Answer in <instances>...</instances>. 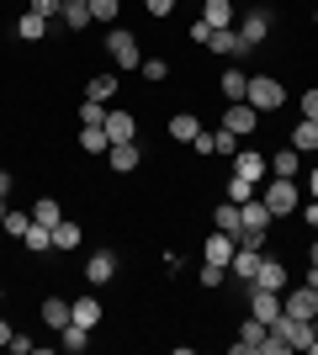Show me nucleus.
<instances>
[{
    "label": "nucleus",
    "mask_w": 318,
    "mask_h": 355,
    "mask_svg": "<svg viewBox=\"0 0 318 355\" xmlns=\"http://www.w3.org/2000/svg\"><path fill=\"white\" fill-rule=\"evenodd\" d=\"M207 37H212V27H207V21L197 16V21H191V43H202V48H207Z\"/></svg>",
    "instance_id": "43"
},
{
    "label": "nucleus",
    "mask_w": 318,
    "mask_h": 355,
    "mask_svg": "<svg viewBox=\"0 0 318 355\" xmlns=\"http://www.w3.org/2000/svg\"><path fill=\"white\" fill-rule=\"evenodd\" d=\"M308 266H318V239H313V250H308Z\"/></svg>",
    "instance_id": "48"
},
{
    "label": "nucleus",
    "mask_w": 318,
    "mask_h": 355,
    "mask_svg": "<svg viewBox=\"0 0 318 355\" xmlns=\"http://www.w3.org/2000/svg\"><path fill=\"white\" fill-rule=\"evenodd\" d=\"M106 154H112V170H117V175H133L138 159H143V154H138V144H112Z\"/></svg>",
    "instance_id": "21"
},
{
    "label": "nucleus",
    "mask_w": 318,
    "mask_h": 355,
    "mask_svg": "<svg viewBox=\"0 0 318 355\" xmlns=\"http://www.w3.org/2000/svg\"><path fill=\"white\" fill-rule=\"evenodd\" d=\"M233 148H239V133H228V128L212 133V154H233Z\"/></svg>",
    "instance_id": "38"
},
{
    "label": "nucleus",
    "mask_w": 318,
    "mask_h": 355,
    "mask_svg": "<svg viewBox=\"0 0 318 355\" xmlns=\"http://www.w3.org/2000/svg\"><path fill=\"white\" fill-rule=\"evenodd\" d=\"M197 133H202L197 112H175V117H170V138H175V144H191Z\"/></svg>",
    "instance_id": "23"
},
{
    "label": "nucleus",
    "mask_w": 318,
    "mask_h": 355,
    "mask_svg": "<svg viewBox=\"0 0 318 355\" xmlns=\"http://www.w3.org/2000/svg\"><path fill=\"white\" fill-rule=\"evenodd\" d=\"M112 96H117V74H91V80H85V101H112Z\"/></svg>",
    "instance_id": "22"
},
{
    "label": "nucleus",
    "mask_w": 318,
    "mask_h": 355,
    "mask_svg": "<svg viewBox=\"0 0 318 355\" xmlns=\"http://www.w3.org/2000/svg\"><path fill=\"white\" fill-rule=\"evenodd\" d=\"M223 128H228V133H239V138H249V133L260 128V112H255L249 101H228V112H223Z\"/></svg>",
    "instance_id": "5"
},
{
    "label": "nucleus",
    "mask_w": 318,
    "mask_h": 355,
    "mask_svg": "<svg viewBox=\"0 0 318 355\" xmlns=\"http://www.w3.org/2000/svg\"><path fill=\"white\" fill-rule=\"evenodd\" d=\"M21 244H27L32 254H53V228H43V223H32L27 234H21Z\"/></svg>",
    "instance_id": "28"
},
{
    "label": "nucleus",
    "mask_w": 318,
    "mask_h": 355,
    "mask_svg": "<svg viewBox=\"0 0 318 355\" xmlns=\"http://www.w3.org/2000/svg\"><path fill=\"white\" fill-rule=\"evenodd\" d=\"M233 250H239V239H233V234H218V228H212L207 244H202V260H212V266H228V260H233Z\"/></svg>",
    "instance_id": "9"
},
{
    "label": "nucleus",
    "mask_w": 318,
    "mask_h": 355,
    "mask_svg": "<svg viewBox=\"0 0 318 355\" xmlns=\"http://www.w3.org/2000/svg\"><path fill=\"white\" fill-rule=\"evenodd\" d=\"M276 313H281V292H271V286H260V282H249V318L271 324Z\"/></svg>",
    "instance_id": "6"
},
{
    "label": "nucleus",
    "mask_w": 318,
    "mask_h": 355,
    "mask_svg": "<svg viewBox=\"0 0 318 355\" xmlns=\"http://www.w3.org/2000/svg\"><path fill=\"white\" fill-rule=\"evenodd\" d=\"M69 318H75V308H69V297H48V302H43V324L53 329V334H59V329L69 324Z\"/></svg>",
    "instance_id": "20"
},
{
    "label": "nucleus",
    "mask_w": 318,
    "mask_h": 355,
    "mask_svg": "<svg viewBox=\"0 0 318 355\" xmlns=\"http://www.w3.org/2000/svg\"><path fill=\"white\" fill-rule=\"evenodd\" d=\"M228 282V266H212V260H202V286H223Z\"/></svg>",
    "instance_id": "40"
},
{
    "label": "nucleus",
    "mask_w": 318,
    "mask_h": 355,
    "mask_svg": "<svg viewBox=\"0 0 318 355\" xmlns=\"http://www.w3.org/2000/svg\"><path fill=\"white\" fill-rule=\"evenodd\" d=\"M0 228H6L11 239H21V234L32 228V218H27V212H6V218H0Z\"/></svg>",
    "instance_id": "37"
},
{
    "label": "nucleus",
    "mask_w": 318,
    "mask_h": 355,
    "mask_svg": "<svg viewBox=\"0 0 318 355\" xmlns=\"http://www.w3.org/2000/svg\"><path fill=\"white\" fill-rule=\"evenodd\" d=\"M106 148H112L106 128H80V154H106Z\"/></svg>",
    "instance_id": "32"
},
{
    "label": "nucleus",
    "mask_w": 318,
    "mask_h": 355,
    "mask_svg": "<svg viewBox=\"0 0 318 355\" xmlns=\"http://www.w3.org/2000/svg\"><path fill=\"white\" fill-rule=\"evenodd\" d=\"M106 53L117 59V69H138V64H143V53H138V37H133L127 27H112V32H106Z\"/></svg>",
    "instance_id": "2"
},
{
    "label": "nucleus",
    "mask_w": 318,
    "mask_h": 355,
    "mask_svg": "<svg viewBox=\"0 0 318 355\" xmlns=\"http://www.w3.org/2000/svg\"><path fill=\"white\" fill-rule=\"evenodd\" d=\"M112 276H117V254H112V250H101V254L85 260V282H91V286H106Z\"/></svg>",
    "instance_id": "10"
},
{
    "label": "nucleus",
    "mask_w": 318,
    "mask_h": 355,
    "mask_svg": "<svg viewBox=\"0 0 318 355\" xmlns=\"http://www.w3.org/2000/svg\"><path fill=\"white\" fill-rule=\"evenodd\" d=\"M281 313H287V318H308V324H313V313H318V292H313V286H292V292L281 297Z\"/></svg>",
    "instance_id": "7"
},
{
    "label": "nucleus",
    "mask_w": 318,
    "mask_h": 355,
    "mask_svg": "<svg viewBox=\"0 0 318 355\" xmlns=\"http://www.w3.org/2000/svg\"><path fill=\"white\" fill-rule=\"evenodd\" d=\"M69 308H75V324H85V329L101 324V302L96 297H69Z\"/></svg>",
    "instance_id": "27"
},
{
    "label": "nucleus",
    "mask_w": 318,
    "mask_h": 355,
    "mask_svg": "<svg viewBox=\"0 0 318 355\" xmlns=\"http://www.w3.org/2000/svg\"><path fill=\"white\" fill-rule=\"evenodd\" d=\"M207 48H212V53H228V59H244V53H249V48L239 43V27H218L207 37Z\"/></svg>",
    "instance_id": "12"
},
{
    "label": "nucleus",
    "mask_w": 318,
    "mask_h": 355,
    "mask_svg": "<svg viewBox=\"0 0 318 355\" xmlns=\"http://www.w3.org/2000/svg\"><path fill=\"white\" fill-rule=\"evenodd\" d=\"M32 223H43V228H53V223H64V207L53 202V196H37V202H32Z\"/></svg>",
    "instance_id": "29"
},
{
    "label": "nucleus",
    "mask_w": 318,
    "mask_h": 355,
    "mask_svg": "<svg viewBox=\"0 0 318 355\" xmlns=\"http://www.w3.org/2000/svg\"><path fill=\"white\" fill-rule=\"evenodd\" d=\"M75 244H80V223H69V218L53 223V254H59V250H75Z\"/></svg>",
    "instance_id": "33"
},
{
    "label": "nucleus",
    "mask_w": 318,
    "mask_h": 355,
    "mask_svg": "<svg viewBox=\"0 0 318 355\" xmlns=\"http://www.w3.org/2000/svg\"><path fill=\"white\" fill-rule=\"evenodd\" d=\"M138 74H143V80H154V85H159V80H165V74H170V64H165V59H143V64H138Z\"/></svg>",
    "instance_id": "39"
},
{
    "label": "nucleus",
    "mask_w": 318,
    "mask_h": 355,
    "mask_svg": "<svg viewBox=\"0 0 318 355\" xmlns=\"http://www.w3.org/2000/svg\"><path fill=\"white\" fill-rule=\"evenodd\" d=\"M143 11H149L154 21H165V16L175 11V0H143Z\"/></svg>",
    "instance_id": "41"
},
{
    "label": "nucleus",
    "mask_w": 318,
    "mask_h": 355,
    "mask_svg": "<svg viewBox=\"0 0 318 355\" xmlns=\"http://www.w3.org/2000/svg\"><path fill=\"white\" fill-rule=\"evenodd\" d=\"M244 101H249L260 117H265V112H276V106H287V85H281V80H271V74H249Z\"/></svg>",
    "instance_id": "1"
},
{
    "label": "nucleus",
    "mask_w": 318,
    "mask_h": 355,
    "mask_svg": "<svg viewBox=\"0 0 318 355\" xmlns=\"http://www.w3.org/2000/svg\"><path fill=\"white\" fill-rule=\"evenodd\" d=\"M260 202L271 207V218H287V212H297V186H292V180H281V175H276L271 186L260 191Z\"/></svg>",
    "instance_id": "4"
},
{
    "label": "nucleus",
    "mask_w": 318,
    "mask_h": 355,
    "mask_svg": "<svg viewBox=\"0 0 318 355\" xmlns=\"http://www.w3.org/2000/svg\"><path fill=\"white\" fill-rule=\"evenodd\" d=\"M233 16H239V11H233V0H207V6H202V21H207L212 32H218V27H233Z\"/></svg>",
    "instance_id": "19"
},
{
    "label": "nucleus",
    "mask_w": 318,
    "mask_h": 355,
    "mask_svg": "<svg viewBox=\"0 0 318 355\" xmlns=\"http://www.w3.org/2000/svg\"><path fill=\"white\" fill-rule=\"evenodd\" d=\"M11 334H16V329L6 324V318H0V345H11Z\"/></svg>",
    "instance_id": "47"
},
{
    "label": "nucleus",
    "mask_w": 318,
    "mask_h": 355,
    "mask_svg": "<svg viewBox=\"0 0 318 355\" xmlns=\"http://www.w3.org/2000/svg\"><path fill=\"white\" fill-rule=\"evenodd\" d=\"M212 228H218V234H233V239H239V234H244V212H239V202H223V207L212 212Z\"/></svg>",
    "instance_id": "15"
},
{
    "label": "nucleus",
    "mask_w": 318,
    "mask_h": 355,
    "mask_svg": "<svg viewBox=\"0 0 318 355\" xmlns=\"http://www.w3.org/2000/svg\"><path fill=\"white\" fill-rule=\"evenodd\" d=\"M85 345H91V329L69 318V324L59 329V350H64V355H80V350H85Z\"/></svg>",
    "instance_id": "17"
},
{
    "label": "nucleus",
    "mask_w": 318,
    "mask_h": 355,
    "mask_svg": "<svg viewBox=\"0 0 318 355\" xmlns=\"http://www.w3.org/2000/svg\"><path fill=\"white\" fill-rule=\"evenodd\" d=\"M0 302H6V292H0Z\"/></svg>",
    "instance_id": "51"
},
{
    "label": "nucleus",
    "mask_w": 318,
    "mask_h": 355,
    "mask_svg": "<svg viewBox=\"0 0 318 355\" xmlns=\"http://www.w3.org/2000/svg\"><path fill=\"white\" fill-rule=\"evenodd\" d=\"M260 345H265V324H260V318H249V324L239 329V340L228 345V350H233V355H255Z\"/></svg>",
    "instance_id": "13"
},
{
    "label": "nucleus",
    "mask_w": 318,
    "mask_h": 355,
    "mask_svg": "<svg viewBox=\"0 0 318 355\" xmlns=\"http://www.w3.org/2000/svg\"><path fill=\"white\" fill-rule=\"evenodd\" d=\"M308 191H313V196H318V170H313V175H308Z\"/></svg>",
    "instance_id": "49"
},
{
    "label": "nucleus",
    "mask_w": 318,
    "mask_h": 355,
    "mask_svg": "<svg viewBox=\"0 0 318 355\" xmlns=\"http://www.w3.org/2000/svg\"><path fill=\"white\" fill-rule=\"evenodd\" d=\"M308 286H313V292H318V266H313V270H308Z\"/></svg>",
    "instance_id": "50"
},
{
    "label": "nucleus",
    "mask_w": 318,
    "mask_h": 355,
    "mask_svg": "<svg viewBox=\"0 0 318 355\" xmlns=\"http://www.w3.org/2000/svg\"><path fill=\"white\" fill-rule=\"evenodd\" d=\"M101 128H106V138H112V144H133V138H138V117H133V112H122V106H112V112H106Z\"/></svg>",
    "instance_id": "8"
},
{
    "label": "nucleus",
    "mask_w": 318,
    "mask_h": 355,
    "mask_svg": "<svg viewBox=\"0 0 318 355\" xmlns=\"http://www.w3.org/2000/svg\"><path fill=\"white\" fill-rule=\"evenodd\" d=\"M239 212H244V228H255V234H271V223H276V218H271V207H265L260 196H249Z\"/></svg>",
    "instance_id": "14"
},
{
    "label": "nucleus",
    "mask_w": 318,
    "mask_h": 355,
    "mask_svg": "<svg viewBox=\"0 0 318 355\" xmlns=\"http://www.w3.org/2000/svg\"><path fill=\"white\" fill-rule=\"evenodd\" d=\"M265 32H271V11H265V6H249V11H244V21H239V43L255 53V48L265 43Z\"/></svg>",
    "instance_id": "3"
},
{
    "label": "nucleus",
    "mask_w": 318,
    "mask_h": 355,
    "mask_svg": "<svg viewBox=\"0 0 318 355\" xmlns=\"http://www.w3.org/2000/svg\"><path fill=\"white\" fill-rule=\"evenodd\" d=\"M43 32H48V16H37V11H27L16 21V37H27V43H43Z\"/></svg>",
    "instance_id": "31"
},
{
    "label": "nucleus",
    "mask_w": 318,
    "mask_h": 355,
    "mask_svg": "<svg viewBox=\"0 0 318 355\" xmlns=\"http://www.w3.org/2000/svg\"><path fill=\"white\" fill-rule=\"evenodd\" d=\"M303 117H308V122H318V85H313V90H303Z\"/></svg>",
    "instance_id": "42"
},
{
    "label": "nucleus",
    "mask_w": 318,
    "mask_h": 355,
    "mask_svg": "<svg viewBox=\"0 0 318 355\" xmlns=\"http://www.w3.org/2000/svg\"><path fill=\"white\" fill-rule=\"evenodd\" d=\"M303 218H308V228H318V196H313V202L303 207Z\"/></svg>",
    "instance_id": "45"
},
{
    "label": "nucleus",
    "mask_w": 318,
    "mask_h": 355,
    "mask_svg": "<svg viewBox=\"0 0 318 355\" xmlns=\"http://www.w3.org/2000/svg\"><path fill=\"white\" fill-rule=\"evenodd\" d=\"M106 122V106L101 101H80V128H101Z\"/></svg>",
    "instance_id": "34"
},
{
    "label": "nucleus",
    "mask_w": 318,
    "mask_h": 355,
    "mask_svg": "<svg viewBox=\"0 0 318 355\" xmlns=\"http://www.w3.org/2000/svg\"><path fill=\"white\" fill-rule=\"evenodd\" d=\"M218 90H223L228 101H244V90H249V74L233 64V69H223V80H218Z\"/></svg>",
    "instance_id": "26"
},
{
    "label": "nucleus",
    "mask_w": 318,
    "mask_h": 355,
    "mask_svg": "<svg viewBox=\"0 0 318 355\" xmlns=\"http://www.w3.org/2000/svg\"><path fill=\"white\" fill-rule=\"evenodd\" d=\"M292 148H297V154H313L318 148V122H297V128H292Z\"/></svg>",
    "instance_id": "30"
},
{
    "label": "nucleus",
    "mask_w": 318,
    "mask_h": 355,
    "mask_svg": "<svg viewBox=\"0 0 318 355\" xmlns=\"http://www.w3.org/2000/svg\"><path fill=\"white\" fill-rule=\"evenodd\" d=\"M59 16H64V27H69V32H80V27H91V21H96V16H91V0H64Z\"/></svg>",
    "instance_id": "18"
},
{
    "label": "nucleus",
    "mask_w": 318,
    "mask_h": 355,
    "mask_svg": "<svg viewBox=\"0 0 318 355\" xmlns=\"http://www.w3.org/2000/svg\"><path fill=\"white\" fill-rule=\"evenodd\" d=\"M260 260H265V254L260 250H233V260H228V270H233V276H239V282H255V270H260Z\"/></svg>",
    "instance_id": "16"
},
{
    "label": "nucleus",
    "mask_w": 318,
    "mask_h": 355,
    "mask_svg": "<svg viewBox=\"0 0 318 355\" xmlns=\"http://www.w3.org/2000/svg\"><path fill=\"white\" fill-rule=\"evenodd\" d=\"M297 170H303V154H297V148H281V154H271V175H281V180H292L297 175Z\"/></svg>",
    "instance_id": "25"
},
{
    "label": "nucleus",
    "mask_w": 318,
    "mask_h": 355,
    "mask_svg": "<svg viewBox=\"0 0 318 355\" xmlns=\"http://www.w3.org/2000/svg\"><path fill=\"white\" fill-rule=\"evenodd\" d=\"M59 6H64V0H32V11H37V16H59Z\"/></svg>",
    "instance_id": "44"
},
{
    "label": "nucleus",
    "mask_w": 318,
    "mask_h": 355,
    "mask_svg": "<svg viewBox=\"0 0 318 355\" xmlns=\"http://www.w3.org/2000/svg\"><path fill=\"white\" fill-rule=\"evenodd\" d=\"M265 170H271V159H265V154H255V148L233 154V175H244V180H265Z\"/></svg>",
    "instance_id": "11"
},
{
    "label": "nucleus",
    "mask_w": 318,
    "mask_h": 355,
    "mask_svg": "<svg viewBox=\"0 0 318 355\" xmlns=\"http://www.w3.org/2000/svg\"><path fill=\"white\" fill-rule=\"evenodd\" d=\"M255 282H260V286H271V292H287V266H281V260H260Z\"/></svg>",
    "instance_id": "24"
},
{
    "label": "nucleus",
    "mask_w": 318,
    "mask_h": 355,
    "mask_svg": "<svg viewBox=\"0 0 318 355\" xmlns=\"http://www.w3.org/2000/svg\"><path fill=\"white\" fill-rule=\"evenodd\" d=\"M11 186H16V180H11V170H0V196H11Z\"/></svg>",
    "instance_id": "46"
},
{
    "label": "nucleus",
    "mask_w": 318,
    "mask_h": 355,
    "mask_svg": "<svg viewBox=\"0 0 318 355\" xmlns=\"http://www.w3.org/2000/svg\"><path fill=\"white\" fill-rule=\"evenodd\" d=\"M249 196H255V180H244V175H233V180H228V202H239V207H244Z\"/></svg>",
    "instance_id": "35"
},
{
    "label": "nucleus",
    "mask_w": 318,
    "mask_h": 355,
    "mask_svg": "<svg viewBox=\"0 0 318 355\" xmlns=\"http://www.w3.org/2000/svg\"><path fill=\"white\" fill-rule=\"evenodd\" d=\"M117 11H122V0H91V16H96V21H112V27H117Z\"/></svg>",
    "instance_id": "36"
}]
</instances>
